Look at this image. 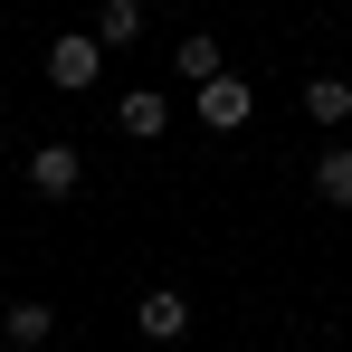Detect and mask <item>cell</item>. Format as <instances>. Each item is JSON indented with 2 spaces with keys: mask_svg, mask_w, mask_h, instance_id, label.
Masks as SVG:
<instances>
[{
  "mask_svg": "<svg viewBox=\"0 0 352 352\" xmlns=\"http://www.w3.org/2000/svg\"><path fill=\"white\" fill-rule=\"evenodd\" d=\"M0 333H10L19 352H38L48 333H58V305H38V295H10V305H0Z\"/></svg>",
  "mask_w": 352,
  "mask_h": 352,
  "instance_id": "5b68a950",
  "label": "cell"
},
{
  "mask_svg": "<svg viewBox=\"0 0 352 352\" xmlns=\"http://www.w3.org/2000/svg\"><path fill=\"white\" fill-rule=\"evenodd\" d=\"M76 181H86V153L76 143H38L29 153V190L38 200H76Z\"/></svg>",
  "mask_w": 352,
  "mask_h": 352,
  "instance_id": "3957f363",
  "label": "cell"
},
{
  "mask_svg": "<svg viewBox=\"0 0 352 352\" xmlns=\"http://www.w3.org/2000/svg\"><path fill=\"white\" fill-rule=\"evenodd\" d=\"M172 76H190V86H210V76H229V48H219L210 29H190V38L172 48Z\"/></svg>",
  "mask_w": 352,
  "mask_h": 352,
  "instance_id": "52a82bcc",
  "label": "cell"
},
{
  "mask_svg": "<svg viewBox=\"0 0 352 352\" xmlns=\"http://www.w3.org/2000/svg\"><path fill=\"white\" fill-rule=\"evenodd\" d=\"M190 115L210 124V133H238V124L257 115V86L248 76H210V86H190Z\"/></svg>",
  "mask_w": 352,
  "mask_h": 352,
  "instance_id": "7a4b0ae2",
  "label": "cell"
},
{
  "mask_svg": "<svg viewBox=\"0 0 352 352\" xmlns=\"http://www.w3.org/2000/svg\"><path fill=\"white\" fill-rule=\"evenodd\" d=\"M305 115L324 124V133H343L352 124V76H305Z\"/></svg>",
  "mask_w": 352,
  "mask_h": 352,
  "instance_id": "ba28073f",
  "label": "cell"
},
{
  "mask_svg": "<svg viewBox=\"0 0 352 352\" xmlns=\"http://www.w3.org/2000/svg\"><path fill=\"white\" fill-rule=\"evenodd\" d=\"M133 324H143V343H181V333H190V295H181V286H153L143 305H133Z\"/></svg>",
  "mask_w": 352,
  "mask_h": 352,
  "instance_id": "277c9868",
  "label": "cell"
},
{
  "mask_svg": "<svg viewBox=\"0 0 352 352\" xmlns=\"http://www.w3.org/2000/svg\"><path fill=\"white\" fill-rule=\"evenodd\" d=\"M96 76H105V38H96V29H67V38H48V86L86 96Z\"/></svg>",
  "mask_w": 352,
  "mask_h": 352,
  "instance_id": "6da1fadb",
  "label": "cell"
},
{
  "mask_svg": "<svg viewBox=\"0 0 352 352\" xmlns=\"http://www.w3.org/2000/svg\"><path fill=\"white\" fill-rule=\"evenodd\" d=\"M314 200L324 210H352V153H314Z\"/></svg>",
  "mask_w": 352,
  "mask_h": 352,
  "instance_id": "9c48e42d",
  "label": "cell"
},
{
  "mask_svg": "<svg viewBox=\"0 0 352 352\" xmlns=\"http://www.w3.org/2000/svg\"><path fill=\"white\" fill-rule=\"evenodd\" d=\"M115 124L143 133V143H162V133H172V96H162V86H133V96L115 105Z\"/></svg>",
  "mask_w": 352,
  "mask_h": 352,
  "instance_id": "8992f818",
  "label": "cell"
},
{
  "mask_svg": "<svg viewBox=\"0 0 352 352\" xmlns=\"http://www.w3.org/2000/svg\"><path fill=\"white\" fill-rule=\"evenodd\" d=\"M96 38H105V48H133V38H143V0H105V10H96Z\"/></svg>",
  "mask_w": 352,
  "mask_h": 352,
  "instance_id": "30bf717a",
  "label": "cell"
}]
</instances>
